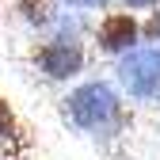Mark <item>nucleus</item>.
I'll return each instance as SVG.
<instances>
[{"label": "nucleus", "mask_w": 160, "mask_h": 160, "mask_svg": "<svg viewBox=\"0 0 160 160\" xmlns=\"http://www.w3.org/2000/svg\"><path fill=\"white\" fill-rule=\"evenodd\" d=\"M19 12H23V19H27V23H34V27H50V23H53L46 0H23V4H19Z\"/></svg>", "instance_id": "5"}, {"label": "nucleus", "mask_w": 160, "mask_h": 160, "mask_svg": "<svg viewBox=\"0 0 160 160\" xmlns=\"http://www.w3.org/2000/svg\"><path fill=\"white\" fill-rule=\"evenodd\" d=\"M122 4H126V12H130V8H156L160 0H122Z\"/></svg>", "instance_id": "9"}, {"label": "nucleus", "mask_w": 160, "mask_h": 160, "mask_svg": "<svg viewBox=\"0 0 160 160\" xmlns=\"http://www.w3.org/2000/svg\"><path fill=\"white\" fill-rule=\"evenodd\" d=\"M137 34H141V27H137V19L130 12H111V15H103V23H99L95 42H99L103 53H126V50H133Z\"/></svg>", "instance_id": "4"}, {"label": "nucleus", "mask_w": 160, "mask_h": 160, "mask_svg": "<svg viewBox=\"0 0 160 160\" xmlns=\"http://www.w3.org/2000/svg\"><path fill=\"white\" fill-rule=\"evenodd\" d=\"M118 80L133 99H149L160 92V50L156 46H133L118 61Z\"/></svg>", "instance_id": "2"}, {"label": "nucleus", "mask_w": 160, "mask_h": 160, "mask_svg": "<svg viewBox=\"0 0 160 160\" xmlns=\"http://www.w3.org/2000/svg\"><path fill=\"white\" fill-rule=\"evenodd\" d=\"M12 130H15V114H12V103H8L4 95H0V137H8Z\"/></svg>", "instance_id": "6"}, {"label": "nucleus", "mask_w": 160, "mask_h": 160, "mask_svg": "<svg viewBox=\"0 0 160 160\" xmlns=\"http://www.w3.org/2000/svg\"><path fill=\"white\" fill-rule=\"evenodd\" d=\"M141 34H145V38H149V42H160V12H156V15H152V19H149V23H145V27H141Z\"/></svg>", "instance_id": "7"}, {"label": "nucleus", "mask_w": 160, "mask_h": 160, "mask_svg": "<svg viewBox=\"0 0 160 160\" xmlns=\"http://www.w3.org/2000/svg\"><path fill=\"white\" fill-rule=\"evenodd\" d=\"M65 111L80 130H103L111 118H118L122 103H118V92L107 84V80H88L76 92H69Z\"/></svg>", "instance_id": "1"}, {"label": "nucleus", "mask_w": 160, "mask_h": 160, "mask_svg": "<svg viewBox=\"0 0 160 160\" xmlns=\"http://www.w3.org/2000/svg\"><path fill=\"white\" fill-rule=\"evenodd\" d=\"M34 65L50 80H69L84 69V46L76 38H50L34 50Z\"/></svg>", "instance_id": "3"}, {"label": "nucleus", "mask_w": 160, "mask_h": 160, "mask_svg": "<svg viewBox=\"0 0 160 160\" xmlns=\"http://www.w3.org/2000/svg\"><path fill=\"white\" fill-rule=\"evenodd\" d=\"M61 4H69V8H107L111 0H61Z\"/></svg>", "instance_id": "8"}]
</instances>
